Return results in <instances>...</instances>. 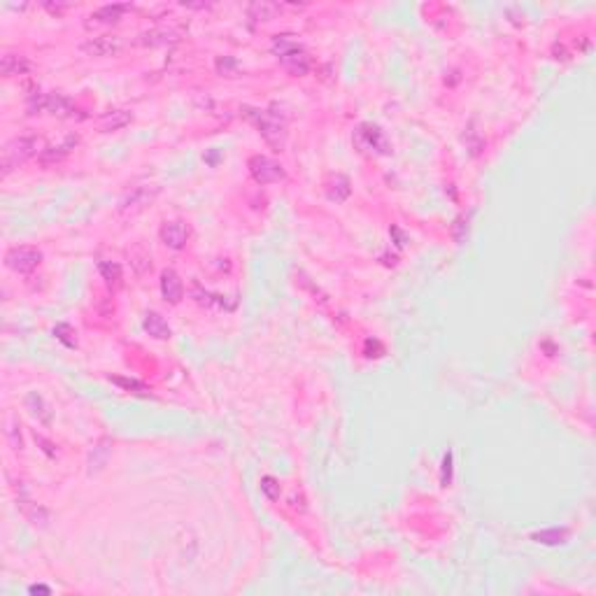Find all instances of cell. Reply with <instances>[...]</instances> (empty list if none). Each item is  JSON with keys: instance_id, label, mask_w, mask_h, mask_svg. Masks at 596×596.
<instances>
[{"instance_id": "6da1fadb", "label": "cell", "mask_w": 596, "mask_h": 596, "mask_svg": "<svg viewBox=\"0 0 596 596\" xmlns=\"http://www.w3.org/2000/svg\"><path fill=\"white\" fill-rule=\"evenodd\" d=\"M273 52L278 56L280 65L287 72H291L294 77H300L310 70V56L296 40H291L289 35H278L273 40Z\"/></svg>"}, {"instance_id": "7a4b0ae2", "label": "cell", "mask_w": 596, "mask_h": 596, "mask_svg": "<svg viewBox=\"0 0 596 596\" xmlns=\"http://www.w3.org/2000/svg\"><path fill=\"white\" fill-rule=\"evenodd\" d=\"M247 116L256 124L259 133L263 135V140L275 147V150H282L287 140V124L285 116H280V112H261V110H249L247 107Z\"/></svg>"}, {"instance_id": "3957f363", "label": "cell", "mask_w": 596, "mask_h": 596, "mask_svg": "<svg viewBox=\"0 0 596 596\" xmlns=\"http://www.w3.org/2000/svg\"><path fill=\"white\" fill-rule=\"evenodd\" d=\"M35 152H38V140H35L33 135H19V138L10 140V143L3 147V154H0L3 175H10L14 168L23 165Z\"/></svg>"}, {"instance_id": "277c9868", "label": "cell", "mask_w": 596, "mask_h": 596, "mask_svg": "<svg viewBox=\"0 0 596 596\" xmlns=\"http://www.w3.org/2000/svg\"><path fill=\"white\" fill-rule=\"evenodd\" d=\"M28 112L38 114V112H49L54 116H75L77 107L72 105L70 98H65L63 94H30L28 96Z\"/></svg>"}, {"instance_id": "5b68a950", "label": "cell", "mask_w": 596, "mask_h": 596, "mask_svg": "<svg viewBox=\"0 0 596 596\" xmlns=\"http://www.w3.org/2000/svg\"><path fill=\"white\" fill-rule=\"evenodd\" d=\"M247 168H249V175L254 177L256 184H275V182H282L287 177L280 161H275V158H270V156H263V154L251 156Z\"/></svg>"}, {"instance_id": "8992f818", "label": "cell", "mask_w": 596, "mask_h": 596, "mask_svg": "<svg viewBox=\"0 0 596 596\" xmlns=\"http://www.w3.org/2000/svg\"><path fill=\"white\" fill-rule=\"evenodd\" d=\"M354 145L359 147L361 152H368V154H387V152H389V143H387L382 128L376 124H361L356 128Z\"/></svg>"}, {"instance_id": "52a82bcc", "label": "cell", "mask_w": 596, "mask_h": 596, "mask_svg": "<svg viewBox=\"0 0 596 596\" xmlns=\"http://www.w3.org/2000/svg\"><path fill=\"white\" fill-rule=\"evenodd\" d=\"M42 261V251L35 247H12L8 254H5V266L14 273H33L35 268L40 266Z\"/></svg>"}, {"instance_id": "ba28073f", "label": "cell", "mask_w": 596, "mask_h": 596, "mask_svg": "<svg viewBox=\"0 0 596 596\" xmlns=\"http://www.w3.org/2000/svg\"><path fill=\"white\" fill-rule=\"evenodd\" d=\"M84 52L89 56H98V59H105V56H114L124 49V40L119 35H98V38H91L82 45Z\"/></svg>"}, {"instance_id": "9c48e42d", "label": "cell", "mask_w": 596, "mask_h": 596, "mask_svg": "<svg viewBox=\"0 0 596 596\" xmlns=\"http://www.w3.org/2000/svg\"><path fill=\"white\" fill-rule=\"evenodd\" d=\"M77 143H79L77 135H70V138H65L63 143L45 147V150L40 152V156H38L40 165H45V168H49V165H56V163H61V161H63V158H68V156L72 154V150H75V147H77Z\"/></svg>"}, {"instance_id": "30bf717a", "label": "cell", "mask_w": 596, "mask_h": 596, "mask_svg": "<svg viewBox=\"0 0 596 596\" xmlns=\"http://www.w3.org/2000/svg\"><path fill=\"white\" fill-rule=\"evenodd\" d=\"M161 243L170 249H182L189 240V229L184 226V221H165L161 226Z\"/></svg>"}, {"instance_id": "8fae6325", "label": "cell", "mask_w": 596, "mask_h": 596, "mask_svg": "<svg viewBox=\"0 0 596 596\" xmlns=\"http://www.w3.org/2000/svg\"><path fill=\"white\" fill-rule=\"evenodd\" d=\"M161 294H163V298L168 300V303H173V305H177L182 300L184 285H182L180 275H177L175 270L165 268L161 273Z\"/></svg>"}, {"instance_id": "7c38bea8", "label": "cell", "mask_w": 596, "mask_h": 596, "mask_svg": "<svg viewBox=\"0 0 596 596\" xmlns=\"http://www.w3.org/2000/svg\"><path fill=\"white\" fill-rule=\"evenodd\" d=\"M131 121H133V114L128 112V110H110V112H105L98 119V128H101L103 133H112V131L126 128Z\"/></svg>"}, {"instance_id": "4fadbf2b", "label": "cell", "mask_w": 596, "mask_h": 596, "mask_svg": "<svg viewBox=\"0 0 596 596\" xmlns=\"http://www.w3.org/2000/svg\"><path fill=\"white\" fill-rule=\"evenodd\" d=\"M30 70V63L26 61V56L21 54H12V52H5L0 56V72L3 77H14V75H23V72Z\"/></svg>"}, {"instance_id": "5bb4252c", "label": "cell", "mask_w": 596, "mask_h": 596, "mask_svg": "<svg viewBox=\"0 0 596 596\" xmlns=\"http://www.w3.org/2000/svg\"><path fill=\"white\" fill-rule=\"evenodd\" d=\"M26 410L30 415L35 417V420H38L40 424H45V427H52V408H49V405L45 403V398H42L40 394H35V391H30V394L26 396Z\"/></svg>"}, {"instance_id": "9a60e30c", "label": "cell", "mask_w": 596, "mask_h": 596, "mask_svg": "<svg viewBox=\"0 0 596 596\" xmlns=\"http://www.w3.org/2000/svg\"><path fill=\"white\" fill-rule=\"evenodd\" d=\"M143 327H145L147 333H150L152 338H156V340H168V338L173 336L168 322H165V319L158 315V312H147Z\"/></svg>"}, {"instance_id": "2e32d148", "label": "cell", "mask_w": 596, "mask_h": 596, "mask_svg": "<svg viewBox=\"0 0 596 596\" xmlns=\"http://www.w3.org/2000/svg\"><path fill=\"white\" fill-rule=\"evenodd\" d=\"M324 187H327V196L336 203H342L352 194V187H349V180L345 175H331Z\"/></svg>"}, {"instance_id": "e0dca14e", "label": "cell", "mask_w": 596, "mask_h": 596, "mask_svg": "<svg viewBox=\"0 0 596 596\" xmlns=\"http://www.w3.org/2000/svg\"><path fill=\"white\" fill-rule=\"evenodd\" d=\"M128 10H131V5H119V3L103 5V8H98L94 14H91V19H94L96 23H116Z\"/></svg>"}, {"instance_id": "ac0fdd59", "label": "cell", "mask_w": 596, "mask_h": 596, "mask_svg": "<svg viewBox=\"0 0 596 596\" xmlns=\"http://www.w3.org/2000/svg\"><path fill=\"white\" fill-rule=\"evenodd\" d=\"M278 12H280V5L266 3V0H256V3H251L247 8L249 19H254V21H270L278 17Z\"/></svg>"}, {"instance_id": "d6986e66", "label": "cell", "mask_w": 596, "mask_h": 596, "mask_svg": "<svg viewBox=\"0 0 596 596\" xmlns=\"http://www.w3.org/2000/svg\"><path fill=\"white\" fill-rule=\"evenodd\" d=\"M98 270H101L103 280L110 289H119L121 287V266L112 261H101L98 263Z\"/></svg>"}, {"instance_id": "ffe728a7", "label": "cell", "mask_w": 596, "mask_h": 596, "mask_svg": "<svg viewBox=\"0 0 596 596\" xmlns=\"http://www.w3.org/2000/svg\"><path fill=\"white\" fill-rule=\"evenodd\" d=\"M154 194H156V192L150 194L145 187H138L131 196H128L126 201H121V210H124V212H126V210H131V212H133V210H140V207H143L147 201H152V196H154Z\"/></svg>"}, {"instance_id": "44dd1931", "label": "cell", "mask_w": 596, "mask_h": 596, "mask_svg": "<svg viewBox=\"0 0 596 596\" xmlns=\"http://www.w3.org/2000/svg\"><path fill=\"white\" fill-rule=\"evenodd\" d=\"M110 382L121 387V389L131 391V394H138V396H152V389L143 382H138V380H128V378H110Z\"/></svg>"}, {"instance_id": "7402d4cb", "label": "cell", "mask_w": 596, "mask_h": 596, "mask_svg": "<svg viewBox=\"0 0 596 596\" xmlns=\"http://www.w3.org/2000/svg\"><path fill=\"white\" fill-rule=\"evenodd\" d=\"M536 543H545V545H557V543H564L566 538V531L564 529H548V531H538L531 536Z\"/></svg>"}, {"instance_id": "603a6c76", "label": "cell", "mask_w": 596, "mask_h": 596, "mask_svg": "<svg viewBox=\"0 0 596 596\" xmlns=\"http://www.w3.org/2000/svg\"><path fill=\"white\" fill-rule=\"evenodd\" d=\"M54 336H56V340L63 342L65 347H77V338H75V331H72L70 324H59L56 329H54Z\"/></svg>"}, {"instance_id": "cb8c5ba5", "label": "cell", "mask_w": 596, "mask_h": 596, "mask_svg": "<svg viewBox=\"0 0 596 596\" xmlns=\"http://www.w3.org/2000/svg\"><path fill=\"white\" fill-rule=\"evenodd\" d=\"M194 298L198 300L201 305H207V308H226L224 305V300H221V296H212V294H207V291H203V289L196 285L194 287Z\"/></svg>"}, {"instance_id": "d4e9b609", "label": "cell", "mask_w": 596, "mask_h": 596, "mask_svg": "<svg viewBox=\"0 0 596 596\" xmlns=\"http://www.w3.org/2000/svg\"><path fill=\"white\" fill-rule=\"evenodd\" d=\"M261 491L268 496L270 501H278V499H280V484H278V480H275V477H270V475L261 477Z\"/></svg>"}, {"instance_id": "484cf974", "label": "cell", "mask_w": 596, "mask_h": 596, "mask_svg": "<svg viewBox=\"0 0 596 596\" xmlns=\"http://www.w3.org/2000/svg\"><path fill=\"white\" fill-rule=\"evenodd\" d=\"M30 592L35 594V592H49V589L47 587H30Z\"/></svg>"}]
</instances>
